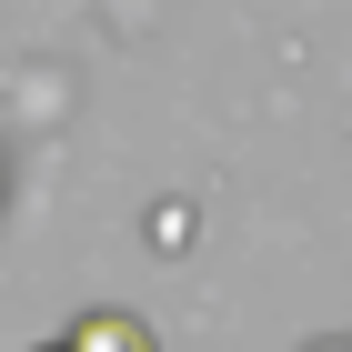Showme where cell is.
Masks as SVG:
<instances>
[{"instance_id": "6da1fadb", "label": "cell", "mask_w": 352, "mask_h": 352, "mask_svg": "<svg viewBox=\"0 0 352 352\" xmlns=\"http://www.w3.org/2000/svg\"><path fill=\"white\" fill-rule=\"evenodd\" d=\"M71 342H81V352H151V332H141L131 312H81Z\"/></svg>"}, {"instance_id": "7a4b0ae2", "label": "cell", "mask_w": 352, "mask_h": 352, "mask_svg": "<svg viewBox=\"0 0 352 352\" xmlns=\"http://www.w3.org/2000/svg\"><path fill=\"white\" fill-rule=\"evenodd\" d=\"M30 352H81V342H71V332H51V342H30Z\"/></svg>"}, {"instance_id": "3957f363", "label": "cell", "mask_w": 352, "mask_h": 352, "mask_svg": "<svg viewBox=\"0 0 352 352\" xmlns=\"http://www.w3.org/2000/svg\"><path fill=\"white\" fill-rule=\"evenodd\" d=\"M312 352H352V342H312Z\"/></svg>"}]
</instances>
